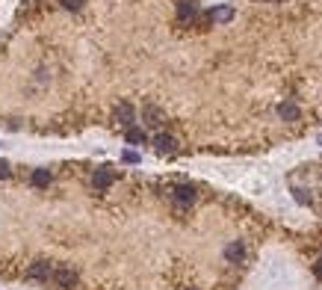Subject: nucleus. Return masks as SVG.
Here are the masks:
<instances>
[{
	"label": "nucleus",
	"mask_w": 322,
	"mask_h": 290,
	"mask_svg": "<svg viewBox=\"0 0 322 290\" xmlns=\"http://www.w3.org/2000/svg\"><path fill=\"white\" fill-rule=\"evenodd\" d=\"M53 269L56 266H50V261H36V264L27 266V278L30 281H50L53 278Z\"/></svg>",
	"instance_id": "obj_2"
},
{
	"label": "nucleus",
	"mask_w": 322,
	"mask_h": 290,
	"mask_svg": "<svg viewBox=\"0 0 322 290\" xmlns=\"http://www.w3.org/2000/svg\"><path fill=\"white\" fill-rule=\"evenodd\" d=\"M50 181H53L50 169H33V175H30V187H36V190H45V187H50Z\"/></svg>",
	"instance_id": "obj_11"
},
{
	"label": "nucleus",
	"mask_w": 322,
	"mask_h": 290,
	"mask_svg": "<svg viewBox=\"0 0 322 290\" xmlns=\"http://www.w3.org/2000/svg\"><path fill=\"white\" fill-rule=\"evenodd\" d=\"M112 181H116V175L104 166V169H95L92 172V187H95L98 193H104V190H109L112 187Z\"/></svg>",
	"instance_id": "obj_5"
},
{
	"label": "nucleus",
	"mask_w": 322,
	"mask_h": 290,
	"mask_svg": "<svg viewBox=\"0 0 322 290\" xmlns=\"http://www.w3.org/2000/svg\"><path fill=\"white\" fill-rule=\"evenodd\" d=\"M62 6H65V9H80L83 0H62Z\"/></svg>",
	"instance_id": "obj_15"
},
{
	"label": "nucleus",
	"mask_w": 322,
	"mask_h": 290,
	"mask_svg": "<svg viewBox=\"0 0 322 290\" xmlns=\"http://www.w3.org/2000/svg\"><path fill=\"white\" fill-rule=\"evenodd\" d=\"M154 148L160 151V154H172V151L178 148V139H175L172 133H157V136H154Z\"/></svg>",
	"instance_id": "obj_8"
},
{
	"label": "nucleus",
	"mask_w": 322,
	"mask_h": 290,
	"mask_svg": "<svg viewBox=\"0 0 322 290\" xmlns=\"http://www.w3.org/2000/svg\"><path fill=\"white\" fill-rule=\"evenodd\" d=\"M142 119L148 128H163V121H166V113L160 107H154V104H148V107L142 110Z\"/></svg>",
	"instance_id": "obj_7"
},
{
	"label": "nucleus",
	"mask_w": 322,
	"mask_h": 290,
	"mask_svg": "<svg viewBox=\"0 0 322 290\" xmlns=\"http://www.w3.org/2000/svg\"><path fill=\"white\" fill-rule=\"evenodd\" d=\"M278 116L284 121H296L298 116H301V110H298L296 101H281V104H278Z\"/></svg>",
	"instance_id": "obj_10"
},
{
	"label": "nucleus",
	"mask_w": 322,
	"mask_h": 290,
	"mask_svg": "<svg viewBox=\"0 0 322 290\" xmlns=\"http://www.w3.org/2000/svg\"><path fill=\"white\" fill-rule=\"evenodd\" d=\"M186 290H198V287H186Z\"/></svg>",
	"instance_id": "obj_18"
},
{
	"label": "nucleus",
	"mask_w": 322,
	"mask_h": 290,
	"mask_svg": "<svg viewBox=\"0 0 322 290\" xmlns=\"http://www.w3.org/2000/svg\"><path fill=\"white\" fill-rule=\"evenodd\" d=\"M121 160H124V163H139V154H136V151H124Z\"/></svg>",
	"instance_id": "obj_14"
},
{
	"label": "nucleus",
	"mask_w": 322,
	"mask_h": 290,
	"mask_svg": "<svg viewBox=\"0 0 322 290\" xmlns=\"http://www.w3.org/2000/svg\"><path fill=\"white\" fill-rule=\"evenodd\" d=\"M195 15H198V3H195V0H180L178 3V21L180 24L195 21Z\"/></svg>",
	"instance_id": "obj_6"
},
{
	"label": "nucleus",
	"mask_w": 322,
	"mask_h": 290,
	"mask_svg": "<svg viewBox=\"0 0 322 290\" xmlns=\"http://www.w3.org/2000/svg\"><path fill=\"white\" fill-rule=\"evenodd\" d=\"M313 276H316V278H322V258L316 261V264H313Z\"/></svg>",
	"instance_id": "obj_17"
},
{
	"label": "nucleus",
	"mask_w": 322,
	"mask_h": 290,
	"mask_svg": "<svg viewBox=\"0 0 322 290\" xmlns=\"http://www.w3.org/2000/svg\"><path fill=\"white\" fill-rule=\"evenodd\" d=\"M124 142L127 145H142L145 142V131H139V128H127V131H124Z\"/></svg>",
	"instance_id": "obj_13"
},
{
	"label": "nucleus",
	"mask_w": 322,
	"mask_h": 290,
	"mask_svg": "<svg viewBox=\"0 0 322 290\" xmlns=\"http://www.w3.org/2000/svg\"><path fill=\"white\" fill-rule=\"evenodd\" d=\"M53 281H56L60 287L71 290L74 284L80 281V276H77V269H71V266H56V269H53Z\"/></svg>",
	"instance_id": "obj_3"
},
{
	"label": "nucleus",
	"mask_w": 322,
	"mask_h": 290,
	"mask_svg": "<svg viewBox=\"0 0 322 290\" xmlns=\"http://www.w3.org/2000/svg\"><path fill=\"white\" fill-rule=\"evenodd\" d=\"M168 202L178 207V210H190L198 202V193H195L192 184H175V187H168Z\"/></svg>",
	"instance_id": "obj_1"
},
{
	"label": "nucleus",
	"mask_w": 322,
	"mask_h": 290,
	"mask_svg": "<svg viewBox=\"0 0 322 290\" xmlns=\"http://www.w3.org/2000/svg\"><path fill=\"white\" fill-rule=\"evenodd\" d=\"M210 21H216V24H225V21H231L234 18V9L231 6H216V9H210V15H207Z\"/></svg>",
	"instance_id": "obj_12"
},
{
	"label": "nucleus",
	"mask_w": 322,
	"mask_h": 290,
	"mask_svg": "<svg viewBox=\"0 0 322 290\" xmlns=\"http://www.w3.org/2000/svg\"><path fill=\"white\" fill-rule=\"evenodd\" d=\"M133 119H136V110H133L130 104H119V107H116V121H119L124 131L133 128Z\"/></svg>",
	"instance_id": "obj_9"
},
{
	"label": "nucleus",
	"mask_w": 322,
	"mask_h": 290,
	"mask_svg": "<svg viewBox=\"0 0 322 290\" xmlns=\"http://www.w3.org/2000/svg\"><path fill=\"white\" fill-rule=\"evenodd\" d=\"M245 255H249V249H245V243H242V240H231L225 246V261H228V264H242Z\"/></svg>",
	"instance_id": "obj_4"
},
{
	"label": "nucleus",
	"mask_w": 322,
	"mask_h": 290,
	"mask_svg": "<svg viewBox=\"0 0 322 290\" xmlns=\"http://www.w3.org/2000/svg\"><path fill=\"white\" fill-rule=\"evenodd\" d=\"M0 178H9V163L6 160H0Z\"/></svg>",
	"instance_id": "obj_16"
}]
</instances>
